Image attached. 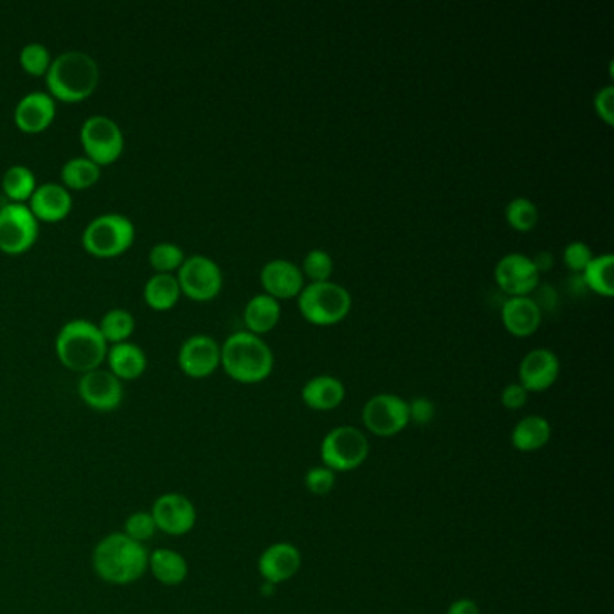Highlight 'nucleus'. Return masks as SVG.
Masks as SVG:
<instances>
[{
  "instance_id": "nucleus-1",
  "label": "nucleus",
  "mask_w": 614,
  "mask_h": 614,
  "mask_svg": "<svg viewBox=\"0 0 614 614\" xmlns=\"http://www.w3.org/2000/svg\"><path fill=\"white\" fill-rule=\"evenodd\" d=\"M92 568L110 586H130L145 577L148 551L123 532L109 533L92 551Z\"/></svg>"
},
{
  "instance_id": "nucleus-2",
  "label": "nucleus",
  "mask_w": 614,
  "mask_h": 614,
  "mask_svg": "<svg viewBox=\"0 0 614 614\" xmlns=\"http://www.w3.org/2000/svg\"><path fill=\"white\" fill-rule=\"evenodd\" d=\"M220 364L236 382L256 384L271 375L274 353L260 335L235 332L220 346Z\"/></svg>"
},
{
  "instance_id": "nucleus-3",
  "label": "nucleus",
  "mask_w": 614,
  "mask_h": 614,
  "mask_svg": "<svg viewBox=\"0 0 614 614\" xmlns=\"http://www.w3.org/2000/svg\"><path fill=\"white\" fill-rule=\"evenodd\" d=\"M56 355L60 362L69 370H98L107 359L109 343L101 335L98 325L89 319H73L67 321L56 335Z\"/></svg>"
},
{
  "instance_id": "nucleus-4",
  "label": "nucleus",
  "mask_w": 614,
  "mask_h": 614,
  "mask_svg": "<svg viewBox=\"0 0 614 614\" xmlns=\"http://www.w3.org/2000/svg\"><path fill=\"white\" fill-rule=\"evenodd\" d=\"M46 82L58 100L82 101L98 87L100 67L83 51H65L49 65Z\"/></svg>"
},
{
  "instance_id": "nucleus-5",
  "label": "nucleus",
  "mask_w": 614,
  "mask_h": 614,
  "mask_svg": "<svg viewBox=\"0 0 614 614\" xmlns=\"http://www.w3.org/2000/svg\"><path fill=\"white\" fill-rule=\"evenodd\" d=\"M299 312L308 323L332 326L341 323L350 314L352 296L343 285L334 281L310 283L298 296Z\"/></svg>"
},
{
  "instance_id": "nucleus-6",
  "label": "nucleus",
  "mask_w": 614,
  "mask_h": 614,
  "mask_svg": "<svg viewBox=\"0 0 614 614\" xmlns=\"http://www.w3.org/2000/svg\"><path fill=\"white\" fill-rule=\"evenodd\" d=\"M136 227L130 218L121 213H103L92 218L83 229V247L96 256H116L134 242Z\"/></svg>"
},
{
  "instance_id": "nucleus-7",
  "label": "nucleus",
  "mask_w": 614,
  "mask_h": 614,
  "mask_svg": "<svg viewBox=\"0 0 614 614\" xmlns=\"http://www.w3.org/2000/svg\"><path fill=\"white\" fill-rule=\"evenodd\" d=\"M370 454V443L362 431L352 425L335 427L321 443V460L326 469L337 472L361 467Z\"/></svg>"
},
{
  "instance_id": "nucleus-8",
  "label": "nucleus",
  "mask_w": 614,
  "mask_h": 614,
  "mask_svg": "<svg viewBox=\"0 0 614 614\" xmlns=\"http://www.w3.org/2000/svg\"><path fill=\"white\" fill-rule=\"evenodd\" d=\"M80 139L87 157L100 166L114 163L125 148L123 130L114 119L103 114H94L83 121Z\"/></svg>"
},
{
  "instance_id": "nucleus-9",
  "label": "nucleus",
  "mask_w": 614,
  "mask_h": 614,
  "mask_svg": "<svg viewBox=\"0 0 614 614\" xmlns=\"http://www.w3.org/2000/svg\"><path fill=\"white\" fill-rule=\"evenodd\" d=\"M38 218L24 202H10L0 208V249L20 254L31 249L38 238Z\"/></svg>"
},
{
  "instance_id": "nucleus-10",
  "label": "nucleus",
  "mask_w": 614,
  "mask_h": 614,
  "mask_svg": "<svg viewBox=\"0 0 614 614\" xmlns=\"http://www.w3.org/2000/svg\"><path fill=\"white\" fill-rule=\"evenodd\" d=\"M177 281L181 292L197 301H209L222 290L224 276L215 260L204 254H193L179 267Z\"/></svg>"
},
{
  "instance_id": "nucleus-11",
  "label": "nucleus",
  "mask_w": 614,
  "mask_h": 614,
  "mask_svg": "<svg viewBox=\"0 0 614 614\" xmlns=\"http://www.w3.org/2000/svg\"><path fill=\"white\" fill-rule=\"evenodd\" d=\"M362 422L377 436H395L409 424V407L404 398L380 393L366 402L362 409Z\"/></svg>"
},
{
  "instance_id": "nucleus-12",
  "label": "nucleus",
  "mask_w": 614,
  "mask_h": 614,
  "mask_svg": "<svg viewBox=\"0 0 614 614\" xmlns=\"http://www.w3.org/2000/svg\"><path fill=\"white\" fill-rule=\"evenodd\" d=\"M150 514L154 517L157 530L173 537L190 533L197 524V508L190 497L179 492H166L157 497Z\"/></svg>"
},
{
  "instance_id": "nucleus-13",
  "label": "nucleus",
  "mask_w": 614,
  "mask_h": 614,
  "mask_svg": "<svg viewBox=\"0 0 614 614\" xmlns=\"http://www.w3.org/2000/svg\"><path fill=\"white\" fill-rule=\"evenodd\" d=\"M497 287L510 298L532 296L541 283V274L535 269L532 258L526 254L510 253L496 263L494 269Z\"/></svg>"
},
{
  "instance_id": "nucleus-14",
  "label": "nucleus",
  "mask_w": 614,
  "mask_h": 614,
  "mask_svg": "<svg viewBox=\"0 0 614 614\" xmlns=\"http://www.w3.org/2000/svg\"><path fill=\"white\" fill-rule=\"evenodd\" d=\"M78 393L87 406L100 413H110L118 409L125 398L123 380L103 368L83 373L78 382Z\"/></svg>"
},
{
  "instance_id": "nucleus-15",
  "label": "nucleus",
  "mask_w": 614,
  "mask_h": 614,
  "mask_svg": "<svg viewBox=\"0 0 614 614\" xmlns=\"http://www.w3.org/2000/svg\"><path fill=\"white\" fill-rule=\"evenodd\" d=\"M179 366L191 379L209 377L220 366V344L211 335H191L179 350Z\"/></svg>"
},
{
  "instance_id": "nucleus-16",
  "label": "nucleus",
  "mask_w": 614,
  "mask_h": 614,
  "mask_svg": "<svg viewBox=\"0 0 614 614\" xmlns=\"http://www.w3.org/2000/svg\"><path fill=\"white\" fill-rule=\"evenodd\" d=\"M560 361L548 348H537L526 353L519 364V384L528 393L546 391L559 379Z\"/></svg>"
},
{
  "instance_id": "nucleus-17",
  "label": "nucleus",
  "mask_w": 614,
  "mask_h": 614,
  "mask_svg": "<svg viewBox=\"0 0 614 614\" xmlns=\"http://www.w3.org/2000/svg\"><path fill=\"white\" fill-rule=\"evenodd\" d=\"M260 281H262L265 294H269L278 301L298 298L305 287V276L298 265L289 260H280V258L263 265Z\"/></svg>"
},
{
  "instance_id": "nucleus-18",
  "label": "nucleus",
  "mask_w": 614,
  "mask_h": 614,
  "mask_svg": "<svg viewBox=\"0 0 614 614\" xmlns=\"http://www.w3.org/2000/svg\"><path fill=\"white\" fill-rule=\"evenodd\" d=\"M55 98L44 91H33L20 98L15 107V123L28 134L46 130L55 119Z\"/></svg>"
},
{
  "instance_id": "nucleus-19",
  "label": "nucleus",
  "mask_w": 614,
  "mask_h": 614,
  "mask_svg": "<svg viewBox=\"0 0 614 614\" xmlns=\"http://www.w3.org/2000/svg\"><path fill=\"white\" fill-rule=\"evenodd\" d=\"M299 568H301V553L289 542L272 544L263 551L258 562V569L265 582H271L274 586L294 577Z\"/></svg>"
},
{
  "instance_id": "nucleus-20",
  "label": "nucleus",
  "mask_w": 614,
  "mask_h": 614,
  "mask_svg": "<svg viewBox=\"0 0 614 614\" xmlns=\"http://www.w3.org/2000/svg\"><path fill=\"white\" fill-rule=\"evenodd\" d=\"M71 208H73V197L64 184L58 182L40 184L29 197V209L38 220L58 222L67 217Z\"/></svg>"
},
{
  "instance_id": "nucleus-21",
  "label": "nucleus",
  "mask_w": 614,
  "mask_h": 614,
  "mask_svg": "<svg viewBox=\"0 0 614 614\" xmlns=\"http://www.w3.org/2000/svg\"><path fill=\"white\" fill-rule=\"evenodd\" d=\"M503 325L515 337H530L542 323L541 308L530 296L508 298L501 308Z\"/></svg>"
},
{
  "instance_id": "nucleus-22",
  "label": "nucleus",
  "mask_w": 614,
  "mask_h": 614,
  "mask_svg": "<svg viewBox=\"0 0 614 614\" xmlns=\"http://www.w3.org/2000/svg\"><path fill=\"white\" fill-rule=\"evenodd\" d=\"M148 571L159 584L166 587L181 586L190 575L186 557L172 548H157L148 553Z\"/></svg>"
},
{
  "instance_id": "nucleus-23",
  "label": "nucleus",
  "mask_w": 614,
  "mask_h": 614,
  "mask_svg": "<svg viewBox=\"0 0 614 614\" xmlns=\"http://www.w3.org/2000/svg\"><path fill=\"white\" fill-rule=\"evenodd\" d=\"M346 389L339 379L332 375H319L308 380L301 391V398L314 411H332L343 404Z\"/></svg>"
},
{
  "instance_id": "nucleus-24",
  "label": "nucleus",
  "mask_w": 614,
  "mask_h": 614,
  "mask_svg": "<svg viewBox=\"0 0 614 614\" xmlns=\"http://www.w3.org/2000/svg\"><path fill=\"white\" fill-rule=\"evenodd\" d=\"M107 361L110 371L119 380L139 379L145 373L148 364L145 350L139 344L128 341L112 344L107 352Z\"/></svg>"
},
{
  "instance_id": "nucleus-25",
  "label": "nucleus",
  "mask_w": 614,
  "mask_h": 614,
  "mask_svg": "<svg viewBox=\"0 0 614 614\" xmlns=\"http://www.w3.org/2000/svg\"><path fill=\"white\" fill-rule=\"evenodd\" d=\"M281 305L269 294H258L245 305L244 321L254 335L267 334L280 323Z\"/></svg>"
},
{
  "instance_id": "nucleus-26",
  "label": "nucleus",
  "mask_w": 614,
  "mask_h": 614,
  "mask_svg": "<svg viewBox=\"0 0 614 614\" xmlns=\"http://www.w3.org/2000/svg\"><path fill=\"white\" fill-rule=\"evenodd\" d=\"M550 438V422L539 415L524 416L512 431V445L521 452L539 451Z\"/></svg>"
},
{
  "instance_id": "nucleus-27",
  "label": "nucleus",
  "mask_w": 614,
  "mask_h": 614,
  "mask_svg": "<svg viewBox=\"0 0 614 614\" xmlns=\"http://www.w3.org/2000/svg\"><path fill=\"white\" fill-rule=\"evenodd\" d=\"M145 301L155 310H168L175 307L181 296L177 276L170 272H157L145 285Z\"/></svg>"
},
{
  "instance_id": "nucleus-28",
  "label": "nucleus",
  "mask_w": 614,
  "mask_h": 614,
  "mask_svg": "<svg viewBox=\"0 0 614 614\" xmlns=\"http://www.w3.org/2000/svg\"><path fill=\"white\" fill-rule=\"evenodd\" d=\"M614 256L613 254H600L593 256L584 272L580 274L589 290L600 294L604 298H611L614 294Z\"/></svg>"
},
{
  "instance_id": "nucleus-29",
  "label": "nucleus",
  "mask_w": 614,
  "mask_h": 614,
  "mask_svg": "<svg viewBox=\"0 0 614 614\" xmlns=\"http://www.w3.org/2000/svg\"><path fill=\"white\" fill-rule=\"evenodd\" d=\"M37 188V177L24 164H13L2 175V190L13 202L28 200Z\"/></svg>"
},
{
  "instance_id": "nucleus-30",
  "label": "nucleus",
  "mask_w": 614,
  "mask_h": 614,
  "mask_svg": "<svg viewBox=\"0 0 614 614\" xmlns=\"http://www.w3.org/2000/svg\"><path fill=\"white\" fill-rule=\"evenodd\" d=\"M100 179V164L89 157H73L62 168V181L71 190L91 188Z\"/></svg>"
},
{
  "instance_id": "nucleus-31",
  "label": "nucleus",
  "mask_w": 614,
  "mask_h": 614,
  "mask_svg": "<svg viewBox=\"0 0 614 614\" xmlns=\"http://www.w3.org/2000/svg\"><path fill=\"white\" fill-rule=\"evenodd\" d=\"M98 328L107 343H123L134 332L136 319L125 308H112L101 317Z\"/></svg>"
},
{
  "instance_id": "nucleus-32",
  "label": "nucleus",
  "mask_w": 614,
  "mask_h": 614,
  "mask_svg": "<svg viewBox=\"0 0 614 614\" xmlns=\"http://www.w3.org/2000/svg\"><path fill=\"white\" fill-rule=\"evenodd\" d=\"M508 226L519 233H530L539 222V209L532 200L526 197H517L508 202L505 211Z\"/></svg>"
},
{
  "instance_id": "nucleus-33",
  "label": "nucleus",
  "mask_w": 614,
  "mask_h": 614,
  "mask_svg": "<svg viewBox=\"0 0 614 614\" xmlns=\"http://www.w3.org/2000/svg\"><path fill=\"white\" fill-rule=\"evenodd\" d=\"M148 258L157 272H172L181 267L182 262L186 260V254L177 244L159 242L150 249Z\"/></svg>"
},
{
  "instance_id": "nucleus-34",
  "label": "nucleus",
  "mask_w": 614,
  "mask_h": 614,
  "mask_svg": "<svg viewBox=\"0 0 614 614\" xmlns=\"http://www.w3.org/2000/svg\"><path fill=\"white\" fill-rule=\"evenodd\" d=\"M303 276L310 278L312 283H321V281H330V276L334 272V260L332 256L323 251V249H312L307 253L303 260Z\"/></svg>"
},
{
  "instance_id": "nucleus-35",
  "label": "nucleus",
  "mask_w": 614,
  "mask_h": 614,
  "mask_svg": "<svg viewBox=\"0 0 614 614\" xmlns=\"http://www.w3.org/2000/svg\"><path fill=\"white\" fill-rule=\"evenodd\" d=\"M51 62L53 60H51L49 49L40 42H29L20 51V65L24 67V71H28L33 76L46 74Z\"/></svg>"
},
{
  "instance_id": "nucleus-36",
  "label": "nucleus",
  "mask_w": 614,
  "mask_h": 614,
  "mask_svg": "<svg viewBox=\"0 0 614 614\" xmlns=\"http://www.w3.org/2000/svg\"><path fill=\"white\" fill-rule=\"evenodd\" d=\"M155 532H157V526H155L154 517L145 510H139V512L128 515L127 521H125V530H123V533L130 537L132 541L141 542V544L150 541Z\"/></svg>"
},
{
  "instance_id": "nucleus-37",
  "label": "nucleus",
  "mask_w": 614,
  "mask_h": 614,
  "mask_svg": "<svg viewBox=\"0 0 614 614\" xmlns=\"http://www.w3.org/2000/svg\"><path fill=\"white\" fill-rule=\"evenodd\" d=\"M562 258H564V263H566L569 271L582 274L589 262L593 260V251L584 242H571V244L566 245Z\"/></svg>"
},
{
  "instance_id": "nucleus-38",
  "label": "nucleus",
  "mask_w": 614,
  "mask_h": 614,
  "mask_svg": "<svg viewBox=\"0 0 614 614\" xmlns=\"http://www.w3.org/2000/svg\"><path fill=\"white\" fill-rule=\"evenodd\" d=\"M305 485L314 496H326L335 485L334 470L326 469L325 465L308 470Z\"/></svg>"
},
{
  "instance_id": "nucleus-39",
  "label": "nucleus",
  "mask_w": 614,
  "mask_h": 614,
  "mask_svg": "<svg viewBox=\"0 0 614 614\" xmlns=\"http://www.w3.org/2000/svg\"><path fill=\"white\" fill-rule=\"evenodd\" d=\"M596 114L598 118L604 121L605 125H613L614 123V87L613 85H605L604 89L596 92L595 100Z\"/></svg>"
},
{
  "instance_id": "nucleus-40",
  "label": "nucleus",
  "mask_w": 614,
  "mask_h": 614,
  "mask_svg": "<svg viewBox=\"0 0 614 614\" xmlns=\"http://www.w3.org/2000/svg\"><path fill=\"white\" fill-rule=\"evenodd\" d=\"M407 407H409V422H415L416 425L431 424L436 415V407L429 398H415L407 402Z\"/></svg>"
},
{
  "instance_id": "nucleus-41",
  "label": "nucleus",
  "mask_w": 614,
  "mask_h": 614,
  "mask_svg": "<svg viewBox=\"0 0 614 614\" xmlns=\"http://www.w3.org/2000/svg\"><path fill=\"white\" fill-rule=\"evenodd\" d=\"M501 402H503V406H505L506 409H510V411L521 409V407H524V404L528 402V391H526L519 382L508 384V386L503 389V393H501Z\"/></svg>"
},
{
  "instance_id": "nucleus-42",
  "label": "nucleus",
  "mask_w": 614,
  "mask_h": 614,
  "mask_svg": "<svg viewBox=\"0 0 614 614\" xmlns=\"http://www.w3.org/2000/svg\"><path fill=\"white\" fill-rule=\"evenodd\" d=\"M530 298L537 303V307L541 308V312L542 310H553L557 305V292L548 283H539Z\"/></svg>"
},
{
  "instance_id": "nucleus-43",
  "label": "nucleus",
  "mask_w": 614,
  "mask_h": 614,
  "mask_svg": "<svg viewBox=\"0 0 614 614\" xmlns=\"http://www.w3.org/2000/svg\"><path fill=\"white\" fill-rule=\"evenodd\" d=\"M447 614H479V607L476 602H472L469 598H461L449 607Z\"/></svg>"
},
{
  "instance_id": "nucleus-44",
  "label": "nucleus",
  "mask_w": 614,
  "mask_h": 614,
  "mask_svg": "<svg viewBox=\"0 0 614 614\" xmlns=\"http://www.w3.org/2000/svg\"><path fill=\"white\" fill-rule=\"evenodd\" d=\"M533 265H535V269L539 274H544V272L551 271L553 269V254L548 253V251H541V253L535 254L532 258Z\"/></svg>"
}]
</instances>
